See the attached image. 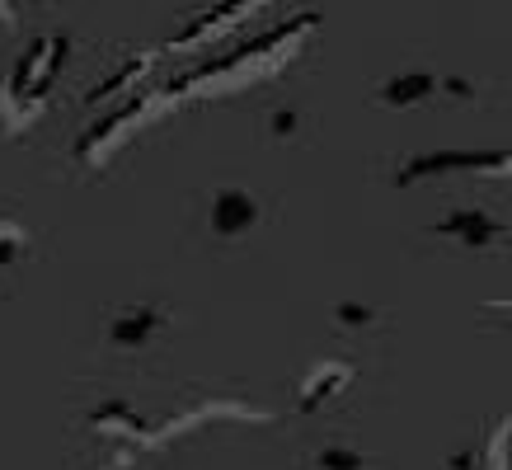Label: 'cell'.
<instances>
[{
	"instance_id": "6da1fadb",
	"label": "cell",
	"mask_w": 512,
	"mask_h": 470,
	"mask_svg": "<svg viewBox=\"0 0 512 470\" xmlns=\"http://www.w3.org/2000/svg\"><path fill=\"white\" fill-rule=\"evenodd\" d=\"M259 226V198L249 188H217L207 203V231L221 240H240Z\"/></svg>"
},
{
	"instance_id": "7a4b0ae2",
	"label": "cell",
	"mask_w": 512,
	"mask_h": 470,
	"mask_svg": "<svg viewBox=\"0 0 512 470\" xmlns=\"http://www.w3.org/2000/svg\"><path fill=\"white\" fill-rule=\"evenodd\" d=\"M357 381V367L343 358H320L311 372L301 376V386H296V409L301 414H315L320 405H329L334 395H343L348 386Z\"/></svg>"
},
{
	"instance_id": "3957f363",
	"label": "cell",
	"mask_w": 512,
	"mask_h": 470,
	"mask_svg": "<svg viewBox=\"0 0 512 470\" xmlns=\"http://www.w3.org/2000/svg\"><path fill=\"white\" fill-rule=\"evenodd\" d=\"M433 231L461 240V245H470V250H484V245H498V240L508 235V226L494 221L484 207H456V212H447V217L437 221Z\"/></svg>"
},
{
	"instance_id": "277c9868",
	"label": "cell",
	"mask_w": 512,
	"mask_h": 470,
	"mask_svg": "<svg viewBox=\"0 0 512 470\" xmlns=\"http://www.w3.org/2000/svg\"><path fill=\"white\" fill-rule=\"evenodd\" d=\"M160 329H165V311L160 306H132V311L113 315L109 339H113V348H146Z\"/></svg>"
},
{
	"instance_id": "5b68a950",
	"label": "cell",
	"mask_w": 512,
	"mask_h": 470,
	"mask_svg": "<svg viewBox=\"0 0 512 470\" xmlns=\"http://www.w3.org/2000/svg\"><path fill=\"white\" fill-rule=\"evenodd\" d=\"M437 90H442V80H437L433 71H400V76H390L386 85L376 90V99H381L386 109H414L423 99H433Z\"/></svg>"
},
{
	"instance_id": "8992f818",
	"label": "cell",
	"mask_w": 512,
	"mask_h": 470,
	"mask_svg": "<svg viewBox=\"0 0 512 470\" xmlns=\"http://www.w3.org/2000/svg\"><path fill=\"white\" fill-rule=\"evenodd\" d=\"M254 5H217V10H207V15H198L193 24L184 29V38L174 47H198V43H217V38H226V33L240 24V19L249 15Z\"/></svg>"
},
{
	"instance_id": "52a82bcc",
	"label": "cell",
	"mask_w": 512,
	"mask_h": 470,
	"mask_svg": "<svg viewBox=\"0 0 512 470\" xmlns=\"http://www.w3.org/2000/svg\"><path fill=\"white\" fill-rule=\"evenodd\" d=\"M151 62H156V52H141L137 62H123V66H118V71H113L109 80H104V85H94V90L85 94V99H90V104H94V99H109V94L127 90V85H137V80L146 76V71H151Z\"/></svg>"
},
{
	"instance_id": "ba28073f",
	"label": "cell",
	"mask_w": 512,
	"mask_h": 470,
	"mask_svg": "<svg viewBox=\"0 0 512 470\" xmlns=\"http://www.w3.org/2000/svg\"><path fill=\"white\" fill-rule=\"evenodd\" d=\"M334 320H339L343 329H367V325H376L381 315H376L372 306H362V301H339V306H334Z\"/></svg>"
},
{
	"instance_id": "9c48e42d",
	"label": "cell",
	"mask_w": 512,
	"mask_h": 470,
	"mask_svg": "<svg viewBox=\"0 0 512 470\" xmlns=\"http://www.w3.org/2000/svg\"><path fill=\"white\" fill-rule=\"evenodd\" d=\"M315 466L320 470H362V456L353 447H320L315 452Z\"/></svg>"
},
{
	"instance_id": "30bf717a",
	"label": "cell",
	"mask_w": 512,
	"mask_h": 470,
	"mask_svg": "<svg viewBox=\"0 0 512 470\" xmlns=\"http://www.w3.org/2000/svg\"><path fill=\"white\" fill-rule=\"evenodd\" d=\"M19 250H24V226H15V221H0V273L15 264Z\"/></svg>"
},
{
	"instance_id": "8fae6325",
	"label": "cell",
	"mask_w": 512,
	"mask_h": 470,
	"mask_svg": "<svg viewBox=\"0 0 512 470\" xmlns=\"http://www.w3.org/2000/svg\"><path fill=\"white\" fill-rule=\"evenodd\" d=\"M296 132V113L292 109H278L273 113V137H292Z\"/></svg>"
},
{
	"instance_id": "7c38bea8",
	"label": "cell",
	"mask_w": 512,
	"mask_h": 470,
	"mask_svg": "<svg viewBox=\"0 0 512 470\" xmlns=\"http://www.w3.org/2000/svg\"><path fill=\"white\" fill-rule=\"evenodd\" d=\"M442 85H447V94H456V99H470V94H475V85H466V80H461V76L442 80Z\"/></svg>"
},
{
	"instance_id": "4fadbf2b",
	"label": "cell",
	"mask_w": 512,
	"mask_h": 470,
	"mask_svg": "<svg viewBox=\"0 0 512 470\" xmlns=\"http://www.w3.org/2000/svg\"><path fill=\"white\" fill-rule=\"evenodd\" d=\"M494 311H503V315L512 320V301H494Z\"/></svg>"
}]
</instances>
